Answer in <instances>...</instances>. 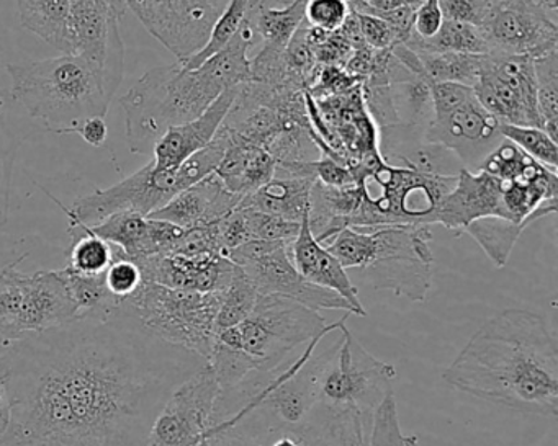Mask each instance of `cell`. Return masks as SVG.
<instances>
[{
    "label": "cell",
    "mask_w": 558,
    "mask_h": 446,
    "mask_svg": "<svg viewBox=\"0 0 558 446\" xmlns=\"http://www.w3.org/2000/svg\"><path fill=\"white\" fill-rule=\"evenodd\" d=\"M429 83H453L473 87L482 71L483 57L462 53L416 51Z\"/></svg>",
    "instance_id": "33"
},
{
    "label": "cell",
    "mask_w": 558,
    "mask_h": 446,
    "mask_svg": "<svg viewBox=\"0 0 558 446\" xmlns=\"http://www.w3.org/2000/svg\"><path fill=\"white\" fill-rule=\"evenodd\" d=\"M499 128L501 123L473 97L446 115L433 116L423 129V139L449 149L463 168L476 172L483 159L505 139Z\"/></svg>",
    "instance_id": "15"
},
{
    "label": "cell",
    "mask_w": 558,
    "mask_h": 446,
    "mask_svg": "<svg viewBox=\"0 0 558 446\" xmlns=\"http://www.w3.org/2000/svg\"><path fill=\"white\" fill-rule=\"evenodd\" d=\"M228 136L230 145L215 174L231 194L243 198L272 181L277 162L272 154L260 146L234 138L230 132Z\"/></svg>",
    "instance_id": "26"
},
{
    "label": "cell",
    "mask_w": 558,
    "mask_h": 446,
    "mask_svg": "<svg viewBox=\"0 0 558 446\" xmlns=\"http://www.w3.org/2000/svg\"><path fill=\"white\" fill-rule=\"evenodd\" d=\"M12 97L44 132L76 135L93 116H106L120 84L99 64L61 54L28 64H8Z\"/></svg>",
    "instance_id": "4"
},
{
    "label": "cell",
    "mask_w": 558,
    "mask_h": 446,
    "mask_svg": "<svg viewBox=\"0 0 558 446\" xmlns=\"http://www.w3.org/2000/svg\"><path fill=\"white\" fill-rule=\"evenodd\" d=\"M345 318L326 324L315 309L277 295H259L250 318L215 334V340L241 351L257 373L279 370L299 345L339 331Z\"/></svg>",
    "instance_id": "6"
},
{
    "label": "cell",
    "mask_w": 558,
    "mask_h": 446,
    "mask_svg": "<svg viewBox=\"0 0 558 446\" xmlns=\"http://www.w3.org/2000/svg\"><path fill=\"white\" fill-rule=\"evenodd\" d=\"M524 230V226L509 223L501 218H483L469 224L465 233L476 240L498 269H502L508 263L509 256Z\"/></svg>",
    "instance_id": "34"
},
{
    "label": "cell",
    "mask_w": 558,
    "mask_h": 446,
    "mask_svg": "<svg viewBox=\"0 0 558 446\" xmlns=\"http://www.w3.org/2000/svg\"><path fill=\"white\" fill-rule=\"evenodd\" d=\"M269 446H305L300 435L292 432H282L279 435L274 436L272 442Z\"/></svg>",
    "instance_id": "53"
},
{
    "label": "cell",
    "mask_w": 558,
    "mask_h": 446,
    "mask_svg": "<svg viewBox=\"0 0 558 446\" xmlns=\"http://www.w3.org/2000/svg\"><path fill=\"white\" fill-rule=\"evenodd\" d=\"M68 233L73 239V246L68 256V269L81 275L106 273L116 259L117 247L90 233L86 224L76 220H70Z\"/></svg>",
    "instance_id": "30"
},
{
    "label": "cell",
    "mask_w": 558,
    "mask_h": 446,
    "mask_svg": "<svg viewBox=\"0 0 558 446\" xmlns=\"http://www.w3.org/2000/svg\"><path fill=\"white\" fill-rule=\"evenodd\" d=\"M40 129L12 97L11 76L0 48V223L8 221L11 211L12 174L19 148Z\"/></svg>",
    "instance_id": "24"
},
{
    "label": "cell",
    "mask_w": 558,
    "mask_h": 446,
    "mask_svg": "<svg viewBox=\"0 0 558 446\" xmlns=\"http://www.w3.org/2000/svg\"><path fill=\"white\" fill-rule=\"evenodd\" d=\"M289 256L303 278L313 285L338 293L352 306L354 315H367L348 270L313 236L308 214L302 220L299 236L289 244Z\"/></svg>",
    "instance_id": "22"
},
{
    "label": "cell",
    "mask_w": 558,
    "mask_h": 446,
    "mask_svg": "<svg viewBox=\"0 0 558 446\" xmlns=\"http://www.w3.org/2000/svg\"><path fill=\"white\" fill-rule=\"evenodd\" d=\"M240 87L221 94L198 119L168 129L153 148V168L159 172L175 171L191 156L210 145L230 113Z\"/></svg>",
    "instance_id": "20"
},
{
    "label": "cell",
    "mask_w": 558,
    "mask_h": 446,
    "mask_svg": "<svg viewBox=\"0 0 558 446\" xmlns=\"http://www.w3.org/2000/svg\"><path fill=\"white\" fill-rule=\"evenodd\" d=\"M460 393L532 416H558V342L542 315L506 309L489 318L444 370Z\"/></svg>",
    "instance_id": "2"
},
{
    "label": "cell",
    "mask_w": 558,
    "mask_h": 446,
    "mask_svg": "<svg viewBox=\"0 0 558 446\" xmlns=\"http://www.w3.org/2000/svg\"><path fill=\"white\" fill-rule=\"evenodd\" d=\"M251 8H253V0H228L220 17L215 22L214 30H211L207 45L198 53H195L194 57L179 64L184 70H195V67L202 66L205 61L210 60L215 54L220 53L233 40L234 35L238 34L241 25L246 21Z\"/></svg>",
    "instance_id": "37"
},
{
    "label": "cell",
    "mask_w": 558,
    "mask_h": 446,
    "mask_svg": "<svg viewBox=\"0 0 558 446\" xmlns=\"http://www.w3.org/2000/svg\"><path fill=\"white\" fill-rule=\"evenodd\" d=\"M106 2L119 21H122L129 12V0H106Z\"/></svg>",
    "instance_id": "54"
},
{
    "label": "cell",
    "mask_w": 558,
    "mask_h": 446,
    "mask_svg": "<svg viewBox=\"0 0 558 446\" xmlns=\"http://www.w3.org/2000/svg\"><path fill=\"white\" fill-rule=\"evenodd\" d=\"M416 435H404L393 393L387 394L372 416L371 446H417Z\"/></svg>",
    "instance_id": "41"
},
{
    "label": "cell",
    "mask_w": 558,
    "mask_h": 446,
    "mask_svg": "<svg viewBox=\"0 0 558 446\" xmlns=\"http://www.w3.org/2000/svg\"><path fill=\"white\" fill-rule=\"evenodd\" d=\"M444 24L440 0H423L414 12L413 34L421 40H429Z\"/></svg>",
    "instance_id": "49"
},
{
    "label": "cell",
    "mask_w": 558,
    "mask_h": 446,
    "mask_svg": "<svg viewBox=\"0 0 558 446\" xmlns=\"http://www.w3.org/2000/svg\"><path fill=\"white\" fill-rule=\"evenodd\" d=\"M76 135H80L81 139L93 148H100V146L106 145L107 138H109V126H107L106 116L87 119L80 126Z\"/></svg>",
    "instance_id": "50"
},
{
    "label": "cell",
    "mask_w": 558,
    "mask_h": 446,
    "mask_svg": "<svg viewBox=\"0 0 558 446\" xmlns=\"http://www.w3.org/2000/svg\"><path fill=\"white\" fill-rule=\"evenodd\" d=\"M221 389L208 361L182 381L159 410L146 446H198L214 426Z\"/></svg>",
    "instance_id": "11"
},
{
    "label": "cell",
    "mask_w": 558,
    "mask_h": 446,
    "mask_svg": "<svg viewBox=\"0 0 558 446\" xmlns=\"http://www.w3.org/2000/svg\"><path fill=\"white\" fill-rule=\"evenodd\" d=\"M537 107L544 132L558 141V57L557 50L534 60Z\"/></svg>",
    "instance_id": "38"
},
{
    "label": "cell",
    "mask_w": 558,
    "mask_h": 446,
    "mask_svg": "<svg viewBox=\"0 0 558 446\" xmlns=\"http://www.w3.org/2000/svg\"><path fill=\"white\" fill-rule=\"evenodd\" d=\"M256 38L246 18L233 40L202 66L184 70L175 63L143 74L120 99L130 152L151 154L168 129L198 119L228 89L251 83L250 50Z\"/></svg>",
    "instance_id": "3"
},
{
    "label": "cell",
    "mask_w": 558,
    "mask_h": 446,
    "mask_svg": "<svg viewBox=\"0 0 558 446\" xmlns=\"http://www.w3.org/2000/svg\"><path fill=\"white\" fill-rule=\"evenodd\" d=\"M315 182L313 161L277 162L272 181L241 198L240 207L302 223L308 214L310 195Z\"/></svg>",
    "instance_id": "21"
},
{
    "label": "cell",
    "mask_w": 558,
    "mask_h": 446,
    "mask_svg": "<svg viewBox=\"0 0 558 446\" xmlns=\"http://www.w3.org/2000/svg\"><path fill=\"white\" fill-rule=\"evenodd\" d=\"M404 45L413 51H434V53H462L475 54V57L489 53L488 41L478 27L446 21V18L439 32L429 40H421L413 34Z\"/></svg>",
    "instance_id": "31"
},
{
    "label": "cell",
    "mask_w": 558,
    "mask_h": 446,
    "mask_svg": "<svg viewBox=\"0 0 558 446\" xmlns=\"http://www.w3.org/2000/svg\"><path fill=\"white\" fill-rule=\"evenodd\" d=\"M129 11L182 63L207 45L223 8L221 0H129Z\"/></svg>",
    "instance_id": "12"
},
{
    "label": "cell",
    "mask_w": 558,
    "mask_h": 446,
    "mask_svg": "<svg viewBox=\"0 0 558 446\" xmlns=\"http://www.w3.org/2000/svg\"><path fill=\"white\" fill-rule=\"evenodd\" d=\"M12 404L9 396L8 384H5L4 373L0 371V439L8 432L9 423H11Z\"/></svg>",
    "instance_id": "52"
},
{
    "label": "cell",
    "mask_w": 558,
    "mask_h": 446,
    "mask_svg": "<svg viewBox=\"0 0 558 446\" xmlns=\"http://www.w3.org/2000/svg\"><path fill=\"white\" fill-rule=\"evenodd\" d=\"M372 417L315 406L300 430L305 446H371Z\"/></svg>",
    "instance_id": "27"
},
{
    "label": "cell",
    "mask_w": 558,
    "mask_h": 446,
    "mask_svg": "<svg viewBox=\"0 0 558 446\" xmlns=\"http://www.w3.org/2000/svg\"><path fill=\"white\" fill-rule=\"evenodd\" d=\"M70 40L71 54L99 64L116 83L122 84L125 45L120 21L106 0H71Z\"/></svg>",
    "instance_id": "16"
},
{
    "label": "cell",
    "mask_w": 558,
    "mask_h": 446,
    "mask_svg": "<svg viewBox=\"0 0 558 446\" xmlns=\"http://www.w3.org/2000/svg\"><path fill=\"white\" fill-rule=\"evenodd\" d=\"M204 358L149 334L120 302L11 342L12 416L0 446H146L172 391Z\"/></svg>",
    "instance_id": "1"
},
{
    "label": "cell",
    "mask_w": 558,
    "mask_h": 446,
    "mask_svg": "<svg viewBox=\"0 0 558 446\" xmlns=\"http://www.w3.org/2000/svg\"><path fill=\"white\" fill-rule=\"evenodd\" d=\"M9 345H11V340H8V338L4 337V335H0V357L5 354V350H8Z\"/></svg>",
    "instance_id": "56"
},
{
    "label": "cell",
    "mask_w": 558,
    "mask_h": 446,
    "mask_svg": "<svg viewBox=\"0 0 558 446\" xmlns=\"http://www.w3.org/2000/svg\"><path fill=\"white\" fill-rule=\"evenodd\" d=\"M501 182L483 171L463 168L457 174L456 185L440 203L436 224H442L456 236L465 233L466 226L483 218H501Z\"/></svg>",
    "instance_id": "19"
},
{
    "label": "cell",
    "mask_w": 558,
    "mask_h": 446,
    "mask_svg": "<svg viewBox=\"0 0 558 446\" xmlns=\"http://www.w3.org/2000/svg\"><path fill=\"white\" fill-rule=\"evenodd\" d=\"M257 298H259V293H257L256 286L251 282L246 272L236 265L231 282L221 292L220 308H218L217 319H215V334L225 329L234 327L244 319L250 318Z\"/></svg>",
    "instance_id": "35"
},
{
    "label": "cell",
    "mask_w": 558,
    "mask_h": 446,
    "mask_svg": "<svg viewBox=\"0 0 558 446\" xmlns=\"http://www.w3.org/2000/svg\"><path fill=\"white\" fill-rule=\"evenodd\" d=\"M433 116L446 115L475 97L472 87L453 83H429Z\"/></svg>",
    "instance_id": "46"
},
{
    "label": "cell",
    "mask_w": 558,
    "mask_h": 446,
    "mask_svg": "<svg viewBox=\"0 0 558 446\" xmlns=\"http://www.w3.org/2000/svg\"><path fill=\"white\" fill-rule=\"evenodd\" d=\"M423 0H365V4L359 5L352 12L357 14H378V12L397 11V9L420 5Z\"/></svg>",
    "instance_id": "51"
},
{
    "label": "cell",
    "mask_w": 558,
    "mask_h": 446,
    "mask_svg": "<svg viewBox=\"0 0 558 446\" xmlns=\"http://www.w3.org/2000/svg\"><path fill=\"white\" fill-rule=\"evenodd\" d=\"M364 178L380 190L378 195L368 194L380 226H430L436 224L437 210L456 185L457 175L397 168L384 159Z\"/></svg>",
    "instance_id": "9"
},
{
    "label": "cell",
    "mask_w": 558,
    "mask_h": 446,
    "mask_svg": "<svg viewBox=\"0 0 558 446\" xmlns=\"http://www.w3.org/2000/svg\"><path fill=\"white\" fill-rule=\"evenodd\" d=\"M198 446H211L210 439H204Z\"/></svg>",
    "instance_id": "57"
},
{
    "label": "cell",
    "mask_w": 558,
    "mask_h": 446,
    "mask_svg": "<svg viewBox=\"0 0 558 446\" xmlns=\"http://www.w3.org/2000/svg\"><path fill=\"white\" fill-rule=\"evenodd\" d=\"M106 283L109 292L123 301L136 293V289L145 283V278L138 263L123 256L122 250L117 247L116 259L106 272Z\"/></svg>",
    "instance_id": "43"
},
{
    "label": "cell",
    "mask_w": 558,
    "mask_h": 446,
    "mask_svg": "<svg viewBox=\"0 0 558 446\" xmlns=\"http://www.w3.org/2000/svg\"><path fill=\"white\" fill-rule=\"evenodd\" d=\"M223 156V146L220 143L211 141L202 151L191 156L175 171L159 172L149 162L135 174L120 181L119 184L77 198L71 208L64 207L50 191H47V195L70 220L80 221L86 226L102 223L106 218L122 213V211H133V213L149 216L159 208L168 205L175 195L181 194L185 188L215 174Z\"/></svg>",
    "instance_id": "5"
},
{
    "label": "cell",
    "mask_w": 558,
    "mask_h": 446,
    "mask_svg": "<svg viewBox=\"0 0 558 446\" xmlns=\"http://www.w3.org/2000/svg\"><path fill=\"white\" fill-rule=\"evenodd\" d=\"M240 207V205H238ZM246 218L251 240H272V243H292L300 233L302 223L283 220L274 214L263 213L253 208L240 207Z\"/></svg>",
    "instance_id": "42"
},
{
    "label": "cell",
    "mask_w": 558,
    "mask_h": 446,
    "mask_svg": "<svg viewBox=\"0 0 558 446\" xmlns=\"http://www.w3.org/2000/svg\"><path fill=\"white\" fill-rule=\"evenodd\" d=\"M221 293H192L145 282L122 306L155 337L208 360Z\"/></svg>",
    "instance_id": "8"
},
{
    "label": "cell",
    "mask_w": 558,
    "mask_h": 446,
    "mask_svg": "<svg viewBox=\"0 0 558 446\" xmlns=\"http://www.w3.org/2000/svg\"><path fill=\"white\" fill-rule=\"evenodd\" d=\"M289 244L250 240L230 250L227 257L246 272L259 295L283 296L315 311L339 309L354 314L352 306L338 293L313 285L300 275L290 260Z\"/></svg>",
    "instance_id": "10"
},
{
    "label": "cell",
    "mask_w": 558,
    "mask_h": 446,
    "mask_svg": "<svg viewBox=\"0 0 558 446\" xmlns=\"http://www.w3.org/2000/svg\"><path fill=\"white\" fill-rule=\"evenodd\" d=\"M138 265L145 282L192 293L223 292L236 269L228 257L217 253L194 257L165 253L148 257Z\"/></svg>",
    "instance_id": "17"
},
{
    "label": "cell",
    "mask_w": 558,
    "mask_h": 446,
    "mask_svg": "<svg viewBox=\"0 0 558 446\" xmlns=\"http://www.w3.org/2000/svg\"><path fill=\"white\" fill-rule=\"evenodd\" d=\"M17 11L25 30L61 54H71V0H17Z\"/></svg>",
    "instance_id": "28"
},
{
    "label": "cell",
    "mask_w": 558,
    "mask_h": 446,
    "mask_svg": "<svg viewBox=\"0 0 558 446\" xmlns=\"http://www.w3.org/2000/svg\"><path fill=\"white\" fill-rule=\"evenodd\" d=\"M241 197L231 194L217 174L185 188L168 205L159 208L148 218L168 221L182 230L218 223L240 205Z\"/></svg>",
    "instance_id": "23"
},
{
    "label": "cell",
    "mask_w": 558,
    "mask_h": 446,
    "mask_svg": "<svg viewBox=\"0 0 558 446\" xmlns=\"http://www.w3.org/2000/svg\"><path fill=\"white\" fill-rule=\"evenodd\" d=\"M76 319L77 308L61 270H41L31 275L21 318L22 335L50 331Z\"/></svg>",
    "instance_id": "25"
},
{
    "label": "cell",
    "mask_w": 558,
    "mask_h": 446,
    "mask_svg": "<svg viewBox=\"0 0 558 446\" xmlns=\"http://www.w3.org/2000/svg\"><path fill=\"white\" fill-rule=\"evenodd\" d=\"M537 8L557 18V0H532Z\"/></svg>",
    "instance_id": "55"
},
{
    "label": "cell",
    "mask_w": 558,
    "mask_h": 446,
    "mask_svg": "<svg viewBox=\"0 0 558 446\" xmlns=\"http://www.w3.org/2000/svg\"><path fill=\"white\" fill-rule=\"evenodd\" d=\"M489 53L544 57L557 50V18L542 11L532 0H506L493 8L480 27Z\"/></svg>",
    "instance_id": "14"
},
{
    "label": "cell",
    "mask_w": 558,
    "mask_h": 446,
    "mask_svg": "<svg viewBox=\"0 0 558 446\" xmlns=\"http://www.w3.org/2000/svg\"><path fill=\"white\" fill-rule=\"evenodd\" d=\"M430 240L433 233L429 226L403 224L367 230L345 227L326 244V249L345 270H365L374 263L388 260H420L433 263Z\"/></svg>",
    "instance_id": "13"
},
{
    "label": "cell",
    "mask_w": 558,
    "mask_h": 446,
    "mask_svg": "<svg viewBox=\"0 0 558 446\" xmlns=\"http://www.w3.org/2000/svg\"><path fill=\"white\" fill-rule=\"evenodd\" d=\"M87 227L136 263L148 257L171 253L185 231L168 221L153 220L133 211L112 214L102 223Z\"/></svg>",
    "instance_id": "18"
},
{
    "label": "cell",
    "mask_w": 558,
    "mask_h": 446,
    "mask_svg": "<svg viewBox=\"0 0 558 446\" xmlns=\"http://www.w3.org/2000/svg\"><path fill=\"white\" fill-rule=\"evenodd\" d=\"M25 257L28 253L0 269V335L11 342L22 337L21 318L27 301L31 275L19 272L17 267Z\"/></svg>",
    "instance_id": "32"
},
{
    "label": "cell",
    "mask_w": 558,
    "mask_h": 446,
    "mask_svg": "<svg viewBox=\"0 0 558 446\" xmlns=\"http://www.w3.org/2000/svg\"><path fill=\"white\" fill-rule=\"evenodd\" d=\"M305 4L306 0H292L282 8H253L247 14V21L253 24L257 37L263 38L264 45L286 50L305 22Z\"/></svg>",
    "instance_id": "29"
},
{
    "label": "cell",
    "mask_w": 558,
    "mask_h": 446,
    "mask_svg": "<svg viewBox=\"0 0 558 446\" xmlns=\"http://www.w3.org/2000/svg\"><path fill=\"white\" fill-rule=\"evenodd\" d=\"M313 169H315L316 181L326 187H349L357 184L354 172L329 156L319 154V158L313 161Z\"/></svg>",
    "instance_id": "48"
},
{
    "label": "cell",
    "mask_w": 558,
    "mask_h": 446,
    "mask_svg": "<svg viewBox=\"0 0 558 446\" xmlns=\"http://www.w3.org/2000/svg\"><path fill=\"white\" fill-rule=\"evenodd\" d=\"M478 171L486 172L492 177L501 182L529 181L538 177L547 171L545 165L538 164L529 158L524 151L512 145L508 139H502L485 159ZM550 171V169H548Z\"/></svg>",
    "instance_id": "36"
},
{
    "label": "cell",
    "mask_w": 558,
    "mask_h": 446,
    "mask_svg": "<svg viewBox=\"0 0 558 446\" xmlns=\"http://www.w3.org/2000/svg\"><path fill=\"white\" fill-rule=\"evenodd\" d=\"M341 338L323 354L308 358L306 374L315 406L335 410H357L374 416L378 404L391 391L397 376L393 364L372 357L342 322Z\"/></svg>",
    "instance_id": "7"
},
{
    "label": "cell",
    "mask_w": 558,
    "mask_h": 446,
    "mask_svg": "<svg viewBox=\"0 0 558 446\" xmlns=\"http://www.w3.org/2000/svg\"><path fill=\"white\" fill-rule=\"evenodd\" d=\"M279 433L282 432L270 429L259 417L247 413L240 419L217 423L207 439H210L211 446H269Z\"/></svg>",
    "instance_id": "39"
},
{
    "label": "cell",
    "mask_w": 558,
    "mask_h": 446,
    "mask_svg": "<svg viewBox=\"0 0 558 446\" xmlns=\"http://www.w3.org/2000/svg\"><path fill=\"white\" fill-rule=\"evenodd\" d=\"M501 136L512 145L518 146L529 158L557 172L558 148L557 141L550 138L542 128L534 126L501 125Z\"/></svg>",
    "instance_id": "40"
},
{
    "label": "cell",
    "mask_w": 558,
    "mask_h": 446,
    "mask_svg": "<svg viewBox=\"0 0 558 446\" xmlns=\"http://www.w3.org/2000/svg\"><path fill=\"white\" fill-rule=\"evenodd\" d=\"M499 2L493 0H440L444 18L482 27Z\"/></svg>",
    "instance_id": "45"
},
{
    "label": "cell",
    "mask_w": 558,
    "mask_h": 446,
    "mask_svg": "<svg viewBox=\"0 0 558 446\" xmlns=\"http://www.w3.org/2000/svg\"><path fill=\"white\" fill-rule=\"evenodd\" d=\"M352 14L349 0H306L305 24L325 32H336Z\"/></svg>",
    "instance_id": "44"
},
{
    "label": "cell",
    "mask_w": 558,
    "mask_h": 446,
    "mask_svg": "<svg viewBox=\"0 0 558 446\" xmlns=\"http://www.w3.org/2000/svg\"><path fill=\"white\" fill-rule=\"evenodd\" d=\"M355 17H357L362 40L372 50H390L398 44L397 34L384 18L372 14H357V12Z\"/></svg>",
    "instance_id": "47"
}]
</instances>
